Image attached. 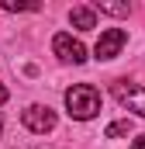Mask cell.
<instances>
[{"instance_id":"3","label":"cell","mask_w":145,"mask_h":149,"mask_svg":"<svg viewBox=\"0 0 145 149\" xmlns=\"http://www.w3.org/2000/svg\"><path fill=\"white\" fill-rule=\"evenodd\" d=\"M52 49H55V56H59L62 63H72V66L86 63V45H83L79 38H72L69 31H59V35L52 38Z\"/></svg>"},{"instance_id":"11","label":"cell","mask_w":145,"mask_h":149,"mask_svg":"<svg viewBox=\"0 0 145 149\" xmlns=\"http://www.w3.org/2000/svg\"><path fill=\"white\" fill-rule=\"evenodd\" d=\"M3 101H7V87L0 83V104H3Z\"/></svg>"},{"instance_id":"12","label":"cell","mask_w":145,"mask_h":149,"mask_svg":"<svg viewBox=\"0 0 145 149\" xmlns=\"http://www.w3.org/2000/svg\"><path fill=\"white\" fill-rule=\"evenodd\" d=\"M0 128H3V121H0Z\"/></svg>"},{"instance_id":"9","label":"cell","mask_w":145,"mask_h":149,"mask_svg":"<svg viewBox=\"0 0 145 149\" xmlns=\"http://www.w3.org/2000/svg\"><path fill=\"white\" fill-rule=\"evenodd\" d=\"M3 10H35V3H17V0H0Z\"/></svg>"},{"instance_id":"2","label":"cell","mask_w":145,"mask_h":149,"mask_svg":"<svg viewBox=\"0 0 145 149\" xmlns=\"http://www.w3.org/2000/svg\"><path fill=\"white\" fill-rule=\"evenodd\" d=\"M110 94L117 97V104H124L128 111H135V114L145 118V87L128 83V80H114V83H110Z\"/></svg>"},{"instance_id":"7","label":"cell","mask_w":145,"mask_h":149,"mask_svg":"<svg viewBox=\"0 0 145 149\" xmlns=\"http://www.w3.org/2000/svg\"><path fill=\"white\" fill-rule=\"evenodd\" d=\"M128 132H131V121L124 118V121H110L104 135H107V139H117V135H128Z\"/></svg>"},{"instance_id":"6","label":"cell","mask_w":145,"mask_h":149,"mask_svg":"<svg viewBox=\"0 0 145 149\" xmlns=\"http://www.w3.org/2000/svg\"><path fill=\"white\" fill-rule=\"evenodd\" d=\"M69 21H72V28H79V31L97 28V14H93V7H83V3L69 10Z\"/></svg>"},{"instance_id":"5","label":"cell","mask_w":145,"mask_h":149,"mask_svg":"<svg viewBox=\"0 0 145 149\" xmlns=\"http://www.w3.org/2000/svg\"><path fill=\"white\" fill-rule=\"evenodd\" d=\"M124 42H128V31H124V28H107L104 35L97 38L93 56H97V59H114V56L124 49Z\"/></svg>"},{"instance_id":"8","label":"cell","mask_w":145,"mask_h":149,"mask_svg":"<svg viewBox=\"0 0 145 149\" xmlns=\"http://www.w3.org/2000/svg\"><path fill=\"white\" fill-rule=\"evenodd\" d=\"M97 10H104V14H117V17H121V14H128V3H97L93 14H97Z\"/></svg>"},{"instance_id":"10","label":"cell","mask_w":145,"mask_h":149,"mask_svg":"<svg viewBox=\"0 0 145 149\" xmlns=\"http://www.w3.org/2000/svg\"><path fill=\"white\" fill-rule=\"evenodd\" d=\"M131 149H145V135H142V139H135V142H131Z\"/></svg>"},{"instance_id":"1","label":"cell","mask_w":145,"mask_h":149,"mask_svg":"<svg viewBox=\"0 0 145 149\" xmlns=\"http://www.w3.org/2000/svg\"><path fill=\"white\" fill-rule=\"evenodd\" d=\"M66 111L76 121H90L93 114L100 111V90L90 87V83H76L66 90Z\"/></svg>"},{"instance_id":"4","label":"cell","mask_w":145,"mask_h":149,"mask_svg":"<svg viewBox=\"0 0 145 149\" xmlns=\"http://www.w3.org/2000/svg\"><path fill=\"white\" fill-rule=\"evenodd\" d=\"M21 121H24V128H28V132L45 135V132H52V128H55V111H52V108H41V104H31V108H24Z\"/></svg>"}]
</instances>
